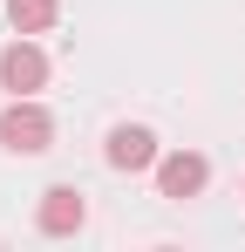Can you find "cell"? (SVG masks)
Instances as JSON below:
<instances>
[{"mask_svg":"<svg viewBox=\"0 0 245 252\" xmlns=\"http://www.w3.org/2000/svg\"><path fill=\"white\" fill-rule=\"evenodd\" d=\"M34 218H41V232H48V239H68V232H82L89 205H82V191H75V184H48Z\"/></svg>","mask_w":245,"mask_h":252,"instance_id":"277c9868","label":"cell"},{"mask_svg":"<svg viewBox=\"0 0 245 252\" xmlns=\"http://www.w3.org/2000/svg\"><path fill=\"white\" fill-rule=\"evenodd\" d=\"M55 14H61V0H7L14 34H48V28H55Z\"/></svg>","mask_w":245,"mask_h":252,"instance_id":"8992f818","label":"cell"},{"mask_svg":"<svg viewBox=\"0 0 245 252\" xmlns=\"http://www.w3.org/2000/svg\"><path fill=\"white\" fill-rule=\"evenodd\" d=\"M204 184H211V164H204L198 150H170V157H157V191H163V198H198Z\"/></svg>","mask_w":245,"mask_h":252,"instance_id":"3957f363","label":"cell"},{"mask_svg":"<svg viewBox=\"0 0 245 252\" xmlns=\"http://www.w3.org/2000/svg\"><path fill=\"white\" fill-rule=\"evenodd\" d=\"M55 143V116L41 109L34 95H14L7 109H0V150H14V157H41Z\"/></svg>","mask_w":245,"mask_h":252,"instance_id":"6da1fadb","label":"cell"},{"mask_svg":"<svg viewBox=\"0 0 245 252\" xmlns=\"http://www.w3.org/2000/svg\"><path fill=\"white\" fill-rule=\"evenodd\" d=\"M102 157H109L116 170H150V164H157V136H150L143 123H116V129H109V150H102Z\"/></svg>","mask_w":245,"mask_h":252,"instance_id":"5b68a950","label":"cell"},{"mask_svg":"<svg viewBox=\"0 0 245 252\" xmlns=\"http://www.w3.org/2000/svg\"><path fill=\"white\" fill-rule=\"evenodd\" d=\"M41 82H48V55H41L28 34L0 48V89H7V95H34Z\"/></svg>","mask_w":245,"mask_h":252,"instance_id":"7a4b0ae2","label":"cell"}]
</instances>
